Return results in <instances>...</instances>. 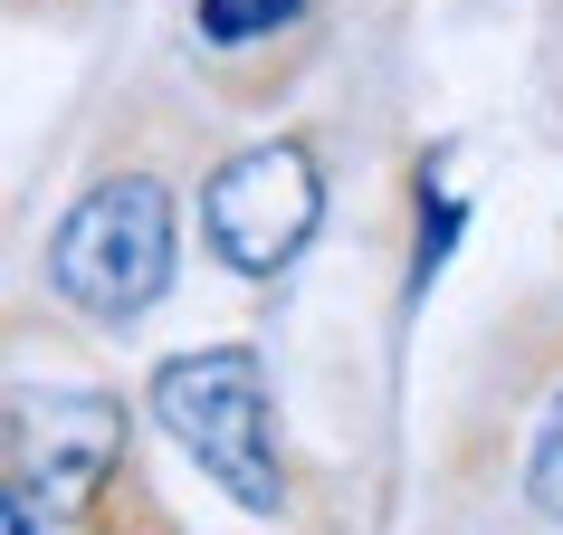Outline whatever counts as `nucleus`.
I'll return each mask as SVG.
<instances>
[{
    "mask_svg": "<svg viewBox=\"0 0 563 535\" xmlns=\"http://www.w3.org/2000/svg\"><path fill=\"white\" fill-rule=\"evenodd\" d=\"M153 421L181 440V459L230 488L249 516L287 506V469H277V402H267V363L249 345H210V354L153 363Z\"/></svg>",
    "mask_w": 563,
    "mask_h": 535,
    "instance_id": "nucleus-1",
    "label": "nucleus"
},
{
    "mask_svg": "<svg viewBox=\"0 0 563 535\" xmlns=\"http://www.w3.org/2000/svg\"><path fill=\"white\" fill-rule=\"evenodd\" d=\"M48 287L87 326H134L173 287V192L153 173H115L67 201V220L48 230Z\"/></svg>",
    "mask_w": 563,
    "mask_h": 535,
    "instance_id": "nucleus-2",
    "label": "nucleus"
},
{
    "mask_svg": "<svg viewBox=\"0 0 563 535\" xmlns=\"http://www.w3.org/2000/svg\"><path fill=\"white\" fill-rule=\"evenodd\" d=\"M316 210H325V182H316V153L306 144H249L230 153L201 192L210 249L239 268V277H277L297 268V249L316 239Z\"/></svg>",
    "mask_w": 563,
    "mask_h": 535,
    "instance_id": "nucleus-3",
    "label": "nucleus"
},
{
    "mask_svg": "<svg viewBox=\"0 0 563 535\" xmlns=\"http://www.w3.org/2000/svg\"><path fill=\"white\" fill-rule=\"evenodd\" d=\"M124 459V412L106 392L67 383H20L10 392V488H30L38 506H87Z\"/></svg>",
    "mask_w": 563,
    "mask_h": 535,
    "instance_id": "nucleus-4",
    "label": "nucleus"
},
{
    "mask_svg": "<svg viewBox=\"0 0 563 535\" xmlns=\"http://www.w3.org/2000/svg\"><path fill=\"white\" fill-rule=\"evenodd\" d=\"M297 10L306 0H191V30H201L210 48H249V39H277Z\"/></svg>",
    "mask_w": 563,
    "mask_h": 535,
    "instance_id": "nucleus-5",
    "label": "nucleus"
},
{
    "mask_svg": "<svg viewBox=\"0 0 563 535\" xmlns=\"http://www.w3.org/2000/svg\"><path fill=\"white\" fill-rule=\"evenodd\" d=\"M526 498L544 506L563 526V392L544 402V421H534V459H526Z\"/></svg>",
    "mask_w": 563,
    "mask_h": 535,
    "instance_id": "nucleus-6",
    "label": "nucleus"
},
{
    "mask_svg": "<svg viewBox=\"0 0 563 535\" xmlns=\"http://www.w3.org/2000/svg\"><path fill=\"white\" fill-rule=\"evenodd\" d=\"M10 535H38V498L30 488H10Z\"/></svg>",
    "mask_w": 563,
    "mask_h": 535,
    "instance_id": "nucleus-7",
    "label": "nucleus"
}]
</instances>
